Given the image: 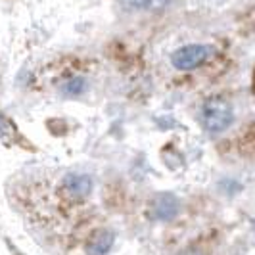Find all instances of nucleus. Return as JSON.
Here are the masks:
<instances>
[{
    "label": "nucleus",
    "instance_id": "1",
    "mask_svg": "<svg viewBox=\"0 0 255 255\" xmlns=\"http://www.w3.org/2000/svg\"><path fill=\"white\" fill-rule=\"evenodd\" d=\"M202 121L209 132H223L232 123L230 104L221 100V98H213V100L205 102L204 112H202Z\"/></svg>",
    "mask_w": 255,
    "mask_h": 255
},
{
    "label": "nucleus",
    "instance_id": "2",
    "mask_svg": "<svg viewBox=\"0 0 255 255\" xmlns=\"http://www.w3.org/2000/svg\"><path fill=\"white\" fill-rule=\"evenodd\" d=\"M209 56V50L202 46V44H188V46H182L179 50L171 56V62L173 65L180 69V71H188V69H196L204 64Z\"/></svg>",
    "mask_w": 255,
    "mask_h": 255
},
{
    "label": "nucleus",
    "instance_id": "3",
    "mask_svg": "<svg viewBox=\"0 0 255 255\" xmlns=\"http://www.w3.org/2000/svg\"><path fill=\"white\" fill-rule=\"evenodd\" d=\"M153 213L161 221H173L179 213V200L173 194H159L153 200Z\"/></svg>",
    "mask_w": 255,
    "mask_h": 255
},
{
    "label": "nucleus",
    "instance_id": "4",
    "mask_svg": "<svg viewBox=\"0 0 255 255\" xmlns=\"http://www.w3.org/2000/svg\"><path fill=\"white\" fill-rule=\"evenodd\" d=\"M64 188L69 196H73L77 200L87 198L92 190V180L87 175H67L64 180Z\"/></svg>",
    "mask_w": 255,
    "mask_h": 255
},
{
    "label": "nucleus",
    "instance_id": "5",
    "mask_svg": "<svg viewBox=\"0 0 255 255\" xmlns=\"http://www.w3.org/2000/svg\"><path fill=\"white\" fill-rule=\"evenodd\" d=\"M121 2L128 10H142V8L161 10V8H165L169 0H121Z\"/></svg>",
    "mask_w": 255,
    "mask_h": 255
},
{
    "label": "nucleus",
    "instance_id": "6",
    "mask_svg": "<svg viewBox=\"0 0 255 255\" xmlns=\"http://www.w3.org/2000/svg\"><path fill=\"white\" fill-rule=\"evenodd\" d=\"M102 236H104V232L94 240V244H92V250H94V254L96 255H104L108 250H110V246H112V238H114V236H108L106 242H102Z\"/></svg>",
    "mask_w": 255,
    "mask_h": 255
},
{
    "label": "nucleus",
    "instance_id": "7",
    "mask_svg": "<svg viewBox=\"0 0 255 255\" xmlns=\"http://www.w3.org/2000/svg\"><path fill=\"white\" fill-rule=\"evenodd\" d=\"M83 85H85V83H83L81 79H75V81H73V83H69V85H67L64 90H65V92H73V94H75V92H81V90H85V87H83Z\"/></svg>",
    "mask_w": 255,
    "mask_h": 255
}]
</instances>
